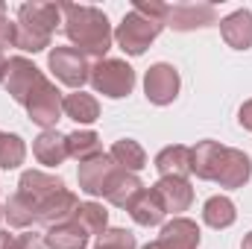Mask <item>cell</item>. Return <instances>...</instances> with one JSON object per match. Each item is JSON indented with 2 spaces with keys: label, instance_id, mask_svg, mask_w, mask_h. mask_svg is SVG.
<instances>
[{
  "label": "cell",
  "instance_id": "obj_18",
  "mask_svg": "<svg viewBox=\"0 0 252 249\" xmlns=\"http://www.w3.org/2000/svg\"><path fill=\"white\" fill-rule=\"evenodd\" d=\"M156 170L161 179H188L190 176V147L173 144L156 156Z\"/></svg>",
  "mask_w": 252,
  "mask_h": 249
},
{
  "label": "cell",
  "instance_id": "obj_10",
  "mask_svg": "<svg viewBox=\"0 0 252 249\" xmlns=\"http://www.w3.org/2000/svg\"><path fill=\"white\" fill-rule=\"evenodd\" d=\"M118 170H121V167L112 161L109 153H103V156H97V158L79 164V170H76L79 190L88 193V196H103V193L109 190V185H112V179L118 176Z\"/></svg>",
  "mask_w": 252,
  "mask_h": 249
},
{
  "label": "cell",
  "instance_id": "obj_35",
  "mask_svg": "<svg viewBox=\"0 0 252 249\" xmlns=\"http://www.w3.org/2000/svg\"><path fill=\"white\" fill-rule=\"evenodd\" d=\"M241 249H252V232H250V235H244V244H241Z\"/></svg>",
  "mask_w": 252,
  "mask_h": 249
},
{
  "label": "cell",
  "instance_id": "obj_33",
  "mask_svg": "<svg viewBox=\"0 0 252 249\" xmlns=\"http://www.w3.org/2000/svg\"><path fill=\"white\" fill-rule=\"evenodd\" d=\"M12 241H15V235H9V232H0V249H12Z\"/></svg>",
  "mask_w": 252,
  "mask_h": 249
},
{
  "label": "cell",
  "instance_id": "obj_2",
  "mask_svg": "<svg viewBox=\"0 0 252 249\" xmlns=\"http://www.w3.org/2000/svg\"><path fill=\"white\" fill-rule=\"evenodd\" d=\"M62 6V30L79 53L88 59H106L115 41V30L103 9L97 6H79V3H59Z\"/></svg>",
  "mask_w": 252,
  "mask_h": 249
},
{
  "label": "cell",
  "instance_id": "obj_29",
  "mask_svg": "<svg viewBox=\"0 0 252 249\" xmlns=\"http://www.w3.org/2000/svg\"><path fill=\"white\" fill-rule=\"evenodd\" d=\"M94 249H138V241L126 229H106L103 235H97Z\"/></svg>",
  "mask_w": 252,
  "mask_h": 249
},
{
  "label": "cell",
  "instance_id": "obj_3",
  "mask_svg": "<svg viewBox=\"0 0 252 249\" xmlns=\"http://www.w3.org/2000/svg\"><path fill=\"white\" fill-rule=\"evenodd\" d=\"M167 3L158 0H138L124 15V21L115 30V41L126 56H141L167 27Z\"/></svg>",
  "mask_w": 252,
  "mask_h": 249
},
{
  "label": "cell",
  "instance_id": "obj_20",
  "mask_svg": "<svg viewBox=\"0 0 252 249\" xmlns=\"http://www.w3.org/2000/svg\"><path fill=\"white\" fill-rule=\"evenodd\" d=\"M85 244H88V235L73 217L50 226L44 232V247L47 249H85Z\"/></svg>",
  "mask_w": 252,
  "mask_h": 249
},
{
  "label": "cell",
  "instance_id": "obj_34",
  "mask_svg": "<svg viewBox=\"0 0 252 249\" xmlns=\"http://www.w3.org/2000/svg\"><path fill=\"white\" fill-rule=\"evenodd\" d=\"M6 64H9V59H6L3 50H0V82H6Z\"/></svg>",
  "mask_w": 252,
  "mask_h": 249
},
{
  "label": "cell",
  "instance_id": "obj_25",
  "mask_svg": "<svg viewBox=\"0 0 252 249\" xmlns=\"http://www.w3.org/2000/svg\"><path fill=\"white\" fill-rule=\"evenodd\" d=\"M141 190H144V185H141L138 173L118 170V176L112 179V185H109V190H106L103 196H106V202H112V205H118V208H129L132 199H135Z\"/></svg>",
  "mask_w": 252,
  "mask_h": 249
},
{
  "label": "cell",
  "instance_id": "obj_26",
  "mask_svg": "<svg viewBox=\"0 0 252 249\" xmlns=\"http://www.w3.org/2000/svg\"><path fill=\"white\" fill-rule=\"evenodd\" d=\"M73 220L85 229V235H103L109 226V211L100 202H79V208L73 211Z\"/></svg>",
  "mask_w": 252,
  "mask_h": 249
},
{
  "label": "cell",
  "instance_id": "obj_22",
  "mask_svg": "<svg viewBox=\"0 0 252 249\" xmlns=\"http://www.w3.org/2000/svg\"><path fill=\"white\" fill-rule=\"evenodd\" d=\"M62 112L70 121H76V124H94V121L100 118V103H97L94 94L73 91V94H64Z\"/></svg>",
  "mask_w": 252,
  "mask_h": 249
},
{
  "label": "cell",
  "instance_id": "obj_24",
  "mask_svg": "<svg viewBox=\"0 0 252 249\" xmlns=\"http://www.w3.org/2000/svg\"><path fill=\"white\" fill-rule=\"evenodd\" d=\"M235 220H238V211H235V202L229 196L217 193V196L205 199V205H202V223L205 226L220 232V229H229Z\"/></svg>",
  "mask_w": 252,
  "mask_h": 249
},
{
  "label": "cell",
  "instance_id": "obj_21",
  "mask_svg": "<svg viewBox=\"0 0 252 249\" xmlns=\"http://www.w3.org/2000/svg\"><path fill=\"white\" fill-rule=\"evenodd\" d=\"M64 141H67V158H73V161H79V164H85V161L103 156L100 135L91 132V129H76V132L64 135Z\"/></svg>",
  "mask_w": 252,
  "mask_h": 249
},
{
  "label": "cell",
  "instance_id": "obj_12",
  "mask_svg": "<svg viewBox=\"0 0 252 249\" xmlns=\"http://www.w3.org/2000/svg\"><path fill=\"white\" fill-rule=\"evenodd\" d=\"M199 247V226L188 217H173L161 226V235L144 249H196Z\"/></svg>",
  "mask_w": 252,
  "mask_h": 249
},
{
  "label": "cell",
  "instance_id": "obj_30",
  "mask_svg": "<svg viewBox=\"0 0 252 249\" xmlns=\"http://www.w3.org/2000/svg\"><path fill=\"white\" fill-rule=\"evenodd\" d=\"M12 249H47V247H44V235H38V232L27 229V232L15 235V241H12Z\"/></svg>",
  "mask_w": 252,
  "mask_h": 249
},
{
  "label": "cell",
  "instance_id": "obj_11",
  "mask_svg": "<svg viewBox=\"0 0 252 249\" xmlns=\"http://www.w3.org/2000/svg\"><path fill=\"white\" fill-rule=\"evenodd\" d=\"M217 24V9L211 3H173L167 12V27L176 32H190Z\"/></svg>",
  "mask_w": 252,
  "mask_h": 249
},
{
  "label": "cell",
  "instance_id": "obj_5",
  "mask_svg": "<svg viewBox=\"0 0 252 249\" xmlns=\"http://www.w3.org/2000/svg\"><path fill=\"white\" fill-rule=\"evenodd\" d=\"M88 82L97 94L109 100H121V97H129L135 88V70L124 59H100L91 64Z\"/></svg>",
  "mask_w": 252,
  "mask_h": 249
},
{
  "label": "cell",
  "instance_id": "obj_17",
  "mask_svg": "<svg viewBox=\"0 0 252 249\" xmlns=\"http://www.w3.org/2000/svg\"><path fill=\"white\" fill-rule=\"evenodd\" d=\"M126 211L132 214V220H135L138 226H147V229L161 226L164 217H167V211H164V205H161V199L156 196L153 187H144V190L132 199V205H129Z\"/></svg>",
  "mask_w": 252,
  "mask_h": 249
},
{
  "label": "cell",
  "instance_id": "obj_4",
  "mask_svg": "<svg viewBox=\"0 0 252 249\" xmlns=\"http://www.w3.org/2000/svg\"><path fill=\"white\" fill-rule=\"evenodd\" d=\"M56 24H62L59 3H21L15 21V47L24 53H41L50 47Z\"/></svg>",
  "mask_w": 252,
  "mask_h": 249
},
{
  "label": "cell",
  "instance_id": "obj_23",
  "mask_svg": "<svg viewBox=\"0 0 252 249\" xmlns=\"http://www.w3.org/2000/svg\"><path fill=\"white\" fill-rule=\"evenodd\" d=\"M109 156H112V161H115L121 170H126V173H138V170L147 167V153H144V147H141L138 141H132V138L115 141L112 150H109Z\"/></svg>",
  "mask_w": 252,
  "mask_h": 249
},
{
  "label": "cell",
  "instance_id": "obj_16",
  "mask_svg": "<svg viewBox=\"0 0 252 249\" xmlns=\"http://www.w3.org/2000/svg\"><path fill=\"white\" fill-rule=\"evenodd\" d=\"M220 32L223 41L235 50H250L252 47V12L250 9H238L232 15H226L220 21Z\"/></svg>",
  "mask_w": 252,
  "mask_h": 249
},
{
  "label": "cell",
  "instance_id": "obj_7",
  "mask_svg": "<svg viewBox=\"0 0 252 249\" xmlns=\"http://www.w3.org/2000/svg\"><path fill=\"white\" fill-rule=\"evenodd\" d=\"M62 91L44 76L41 82H38V88L30 94V100H27V115H30V121L32 124H38L41 129H56L59 124V118H62Z\"/></svg>",
  "mask_w": 252,
  "mask_h": 249
},
{
  "label": "cell",
  "instance_id": "obj_27",
  "mask_svg": "<svg viewBox=\"0 0 252 249\" xmlns=\"http://www.w3.org/2000/svg\"><path fill=\"white\" fill-rule=\"evenodd\" d=\"M3 220L12 226V229H32V226H38V217H35V211L18 196V193H12L9 199H6V205H3Z\"/></svg>",
  "mask_w": 252,
  "mask_h": 249
},
{
  "label": "cell",
  "instance_id": "obj_31",
  "mask_svg": "<svg viewBox=\"0 0 252 249\" xmlns=\"http://www.w3.org/2000/svg\"><path fill=\"white\" fill-rule=\"evenodd\" d=\"M15 47V21L6 18V6L0 3V50Z\"/></svg>",
  "mask_w": 252,
  "mask_h": 249
},
{
  "label": "cell",
  "instance_id": "obj_32",
  "mask_svg": "<svg viewBox=\"0 0 252 249\" xmlns=\"http://www.w3.org/2000/svg\"><path fill=\"white\" fill-rule=\"evenodd\" d=\"M238 124L252 132V100H247V103L241 106V112H238Z\"/></svg>",
  "mask_w": 252,
  "mask_h": 249
},
{
  "label": "cell",
  "instance_id": "obj_28",
  "mask_svg": "<svg viewBox=\"0 0 252 249\" xmlns=\"http://www.w3.org/2000/svg\"><path fill=\"white\" fill-rule=\"evenodd\" d=\"M27 158V144L21 135H12V132H0V167L3 170H15L21 167Z\"/></svg>",
  "mask_w": 252,
  "mask_h": 249
},
{
  "label": "cell",
  "instance_id": "obj_13",
  "mask_svg": "<svg viewBox=\"0 0 252 249\" xmlns=\"http://www.w3.org/2000/svg\"><path fill=\"white\" fill-rule=\"evenodd\" d=\"M226 150L229 147H223L217 141H199L196 147H190V173H196V179H202V182H217Z\"/></svg>",
  "mask_w": 252,
  "mask_h": 249
},
{
  "label": "cell",
  "instance_id": "obj_9",
  "mask_svg": "<svg viewBox=\"0 0 252 249\" xmlns=\"http://www.w3.org/2000/svg\"><path fill=\"white\" fill-rule=\"evenodd\" d=\"M144 94L153 106H170L179 97V70L167 62L153 64L144 76Z\"/></svg>",
  "mask_w": 252,
  "mask_h": 249
},
{
  "label": "cell",
  "instance_id": "obj_19",
  "mask_svg": "<svg viewBox=\"0 0 252 249\" xmlns=\"http://www.w3.org/2000/svg\"><path fill=\"white\" fill-rule=\"evenodd\" d=\"M32 156L44 167H59L64 158H67V141H64V135L56 132V129H44L32 141Z\"/></svg>",
  "mask_w": 252,
  "mask_h": 249
},
{
  "label": "cell",
  "instance_id": "obj_1",
  "mask_svg": "<svg viewBox=\"0 0 252 249\" xmlns=\"http://www.w3.org/2000/svg\"><path fill=\"white\" fill-rule=\"evenodd\" d=\"M15 193L35 211L38 226H47V229L70 220L73 211L79 208L76 193L67 190L59 176L44 173V170H24Z\"/></svg>",
  "mask_w": 252,
  "mask_h": 249
},
{
  "label": "cell",
  "instance_id": "obj_8",
  "mask_svg": "<svg viewBox=\"0 0 252 249\" xmlns=\"http://www.w3.org/2000/svg\"><path fill=\"white\" fill-rule=\"evenodd\" d=\"M44 79V73L30 62L27 56H12L9 64H6V91L12 94L15 103L27 106L30 94L38 88V82Z\"/></svg>",
  "mask_w": 252,
  "mask_h": 249
},
{
  "label": "cell",
  "instance_id": "obj_14",
  "mask_svg": "<svg viewBox=\"0 0 252 249\" xmlns=\"http://www.w3.org/2000/svg\"><path fill=\"white\" fill-rule=\"evenodd\" d=\"M153 190L161 199L167 214H182V211H188L190 202H193V187H190L188 179H158L153 185Z\"/></svg>",
  "mask_w": 252,
  "mask_h": 249
},
{
  "label": "cell",
  "instance_id": "obj_15",
  "mask_svg": "<svg viewBox=\"0 0 252 249\" xmlns=\"http://www.w3.org/2000/svg\"><path fill=\"white\" fill-rule=\"evenodd\" d=\"M250 176H252V158L247 153L229 147V150H226V158H223V167H220V176H217V185L235 190V187L247 185Z\"/></svg>",
  "mask_w": 252,
  "mask_h": 249
},
{
  "label": "cell",
  "instance_id": "obj_6",
  "mask_svg": "<svg viewBox=\"0 0 252 249\" xmlns=\"http://www.w3.org/2000/svg\"><path fill=\"white\" fill-rule=\"evenodd\" d=\"M47 67L53 70V76L73 88V91H82V85L88 82L91 76V62L85 53H79L76 47H53L50 56H47Z\"/></svg>",
  "mask_w": 252,
  "mask_h": 249
}]
</instances>
